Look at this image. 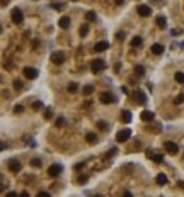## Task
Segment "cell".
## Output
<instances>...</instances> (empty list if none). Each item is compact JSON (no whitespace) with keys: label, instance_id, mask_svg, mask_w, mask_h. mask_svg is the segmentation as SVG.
Returning <instances> with one entry per match:
<instances>
[{"label":"cell","instance_id":"6da1fadb","mask_svg":"<svg viewBox=\"0 0 184 197\" xmlns=\"http://www.w3.org/2000/svg\"><path fill=\"white\" fill-rule=\"evenodd\" d=\"M90 68H92V72H94V73L102 72V70L106 68L104 60H101V58H95V60H92V63H90Z\"/></svg>","mask_w":184,"mask_h":197},{"label":"cell","instance_id":"7a4b0ae2","mask_svg":"<svg viewBox=\"0 0 184 197\" xmlns=\"http://www.w3.org/2000/svg\"><path fill=\"white\" fill-rule=\"evenodd\" d=\"M130 138H131V131L130 129H123L116 134V141H118V143H126Z\"/></svg>","mask_w":184,"mask_h":197},{"label":"cell","instance_id":"3957f363","mask_svg":"<svg viewBox=\"0 0 184 197\" xmlns=\"http://www.w3.org/2000/svg\"><path fill=\"white\" fill-rule=\"evenodd\" d=\"M164 148H165V151H167L169 155H177L179 153V146L176 143H172V141H165Z\"/></svg>","mask_w":184,"mask_h":197},{"label":"cell","instance_id":"277c9868","mask_svg":"<svg viewBox=\"0 0 184 197\" xmlns=\"http://www.w3.org/2000/svg\"><path fill=\"white\" fill-rule=\"evenodd\" d=\"M62 170H63V166L62 165L53 163V165H50V168H48V175L50 177H58L60 173H62Z\"/></svg>","mask_w":184,"mask_h":197},{"label":"cell","instance_id":"5b68a950","mask_svg":"<svg viewBox=\"0 0 184 197\" xmlns=\"http://www.w3.org/2000/svg\"><path fill=\"white\" fill-rule=\"evenodd\" d=\"M99 99H101V102H102V104H113V102H116V97L111 92H102Z\"/></svg>","mask_w":184,"mask_h":197},{"label":"cell","instance_id":"8992f818","mask_svg":"<svg viewBox=\"0 0 184 197\" xmlns=\"http://www.w3.org/2000/svg\"><path fill=\"white\" fill-rule=\"evenodd\" d=\"M22 19H24L22 10L21 9H14V10H12V22H14V24H21Z\"/></svg>","mask_w":184,"mask_h":197},{"label":"cell","instance_id":"52a82bcc","mask_svg":"<svg viewBox=\"0 0 184 197\" xmlns=\"http://www.w3.org/2000/svg\"><path fill=\"white\" fill-rule=\"evenodd\" d=\"M51 61L55 63V65H62V63L65 61V53L62 51H55L51 54Z\"/></svg>","mask_w":184,"mask_h":197},{"label":"cell","instance_id":"ba28073f","mask_svg":"<svg viewBox=\"0 0 184 197\" xmlns=\"http://www.w3.org/2000/svg\"><path fill=\"white\" fill-rule=\"evenodd\" d=\"M24 77L27 78V80H34V78L38 77V70L32 66H26L24 68Z\"/></svg>","mask_w":184,"mask_h":197},{"label":"cell","instance_id":"9c48e42d","mask_svg":"<svg viewBox=\"0 0 184 197\" xmlns=\"http://www.w3.org/2000/svg\"><path fill=\"white\" fill-rule=\"evenodd\" d=\"M22 165L19 160H9V170L12 172V173H17V172H21Z\"/></svg>","mask_w":184,"mask_h":197},{"label":"cell","instance_id":"30bf717a","mask_svg":"<svg viewBox=\"0 0 184 197\" xmlns=\"http://www.w3.org/2000/svg\"><path fill=\"white\" fill-rule=\"evenodd\" d=\"M137 12H138V16L148 17L150 14H152V9H150L148 5H138V7H137Z\"/></svg>","mask_w":184,"mask_h":197},{"label":"cell","instance_id":"8fae6325","mask_svg":"<svg viewBox=\"0 0 184 197\" xmlns=\"http://www.w3.org/2000/svg\"><path fill=\"white\" fill-rule=\"evenodd\" d=\"M140 117H142V121H145V122H152V121L155 119L153 112H150V110H143L142 114H140Z\"/></svg>","mask_w":184,"mask_h":197},{"label":"cell","instance_id":"7c38bea8","mask_svg":"<svg viewBox=\"0 0 184 197\" xmlns=\"http://www.w3.org/2000/svg\"><path fill=\"white\" fill-rule=\"evenodd\" d=\"M135 100H137L138 104H145L147 102V97H145V92L143 90H138V92H135Z\"/></svg>","mask_w":184,"mask_h":197},{"label":"cell","instance_id":"4fadbf2b","mask_svg":"<svg viewBox=\"0 0 184 197\" xmlns=\"http://www.w3.org/2000/svg\"><path fill=\"white\" fill-rule=\"evenodd\" d=\"M107 48H109V43H107V41H99V43L94 46V49H95L97 53H102V51H106Z\"/></svg>","mask_w":184,"mask_h":197},{"label":"cell","instance_id":"5bb4252c","mask_svg":"<svg viewBox=\"0 0 184 197\" xmlns=\"http://www.w3.org/2000/svg\"><path fill=\"white\" fill-rule=\"evenodd\" d=\"M131 119H133V116H131L130 110H123V112H121V122L128 124V122H131Z\"/></svg>","mask_w":184,"mask_h":197},{"label":"cell","instance_id":"9a60e30c","mask_svg":"<svg viewBox=\"0 0 184 197\" xmlns=\"http://www.w3.org/2000/svg\"><path fill=\"white\" fill-rule=\"evenodd\" d=\"M58 26L62 27V29H67V27H70V17L63 16L60 21H58Z\"/></svg>","mask_w":184,"mask_h":197},{"label":"cell","instance_id":"2e32d148","mask_svg":"<svg viewBox=\"0 0 184 197\" xmlns=\"http://www.w3.org/2000/svg\"><path fill=\"white\" fill-rule=\"evenodd\" d=\"M155 182H157L158 185H165V184H167V175H165V173H158Z\"/></svg>","mask_w":184,"mask_h":197},{"label":"cell","instance_id":"e0dca14e","mask_svg":"<svg viewBox=\"0 0 184 197\" xmlns=\"http://www.w3.org/2000/svg\"><path fill=\"white\" fill-rule=\"evenodd\" d=\"M142 44H143V39H142L140 36H135V37L131 39V46H133V48H140Z\"/></svg>","mask_w":184,"mask_h":197},{"label":"cell","instance_id":"ac0fdd59","mask_svg":"<svg viewBox=\"0 0 184 197\" xmlns=\"http://www.w3.org/2000/svg\"><path fill=\"white\" fill-rule=\"evenodd\" d=\"M147 155L150 156L153 161H157V163H162V161H164V156H162V155H153L152 151H147Z\"/></svg>","mask_w":184,"mask_h":197},{"label":"cell","instance_id":"d6986e66","mask_svg":"<svg viewBox=\"0 0 184 197\" xmlns=\"http://www.w3.org/2000/svg\"><path fill=\"white\" fill-rule=\"evenodd\" d=\"M152 53L153 54H162L164 53V46L162 44H153L152 46Z\"/></svg>","mask_w":184,"mask_h":197},{"label":"cell","instance_id":"ffe728a7","mask_svg":"<svg viewBox=\"0 0 184 197\" xmlns=\"http://www.w3.org/2000/svg\"><path fill=\"white\" fill-rule=\"evenodd\" d=\"M85 140H87V143H92V145H94L95 141H97V134H95V133H87Z\"/></svg>","mask_w":184,"mask_h":197},{"label":"cell","instance_id":"44dd1931","mask_svg":"<svg viewBox=\"0 0 184 197\" xmlns=\"http://www.w3.org/2000/svg\"><path fill=\"white\" fill-rule=\"evenodd\" d=\"M135 75H137V77H143V75H145V66L137 65V66H135Z\"/></svg>","mask_w":184,"mask_h":197},{"label":"cell","instance_id":"7402d4cb","mask_svg":"<svg viewBox=\"0 0 184 197\" xmlns=\"http://www.w3.org/2000/svg\"><path fill=\"white\" fill-rule=\"evenodd\" d=\"M155 22H157V26L160 27V29H164V27H165V24H167V21H165V17H164V16H158Z\"/></svg>","mask_w":184,"mask_h":197},{"label":"cell","instance_id":"603a6c76","mask_svg":"<svg viewBox=\"0 0 184 197\" xmlns=\"http://www.w3.org/2000/svg\"><path fill=\"white\" fill-rule=\"evenodd\" d=\"M85 19H87V21H90V22H94V21H95V12H94V10H89L87 14H85Z\"/></svg>","mask_w":184,"mask_h":197},{"label":"cell","instance_id":"cb8c5ba5","mask_svg":"<svg viewBox=\"0 0 184 197\" xmlns=\"http://www.w3.org/2000/svg\"><path fill=\"white\" fill-rule=\"evenodd\" d=\"M182 102H184V93H179L177 97L174 99V104H176V105H181Z\"/></svg>","mask_w":184,"mask_h":197},{"label":"cell","instance_id":"d4e9b609","mask_svg":"<svg viewBox=\"0 0 184 197\" xmlns=\"http://www.w3.org/2000/svg\"><path fill=\"white\" fill-rule=\"evenodd\" d=\"M174 78H176V82H177V83H184V73L182 72H177Z\"/></svg>","mask_w":184,"mask_h":197},{"label":"cell","instance_id":"484cf974","mask_svg":"<svg viewBox=\"0 0 184 197\" xmlns=\"http://www.w3.org/2000/svg\"><path fill=\"white\" fill-rule=\"evenodd\" d=\"M92 92H94V87H92V85H85L84 87V93L85 95H90Z\"/></svg>","mask_w":184,"mask_h":197},{"label":"cell","instance_id":"4316f807","mask_svg":"<svg viewBox=\"0 0 184 197\" xmlns=\"http://www.w3.org/2000/svg\"><path fill=\"white\" fill-rule=\"evenodd\" d=\"M87 32H89V26H82V27H80V36H82V37L87 36Z\"/></svg>","mask_w":184,"mask_h":197},{"label":"cell","instance_id":"83f0119b","mask_svg":"<svg viewBox=\"0 0 184 197\" xmlns=\"http://www.w3.org/2000/svg\"><path fill=\"white\" fill-rule=\"evenodd\" d=\"M65 124H67V121H65L63 117H58L56 119V128H63Z\"/></svg>","mask_w":184,"mask_h":197},{"label":"cell","instance_id":"f1b7e54d","mask_svg":"<svg viewBox=\"0 0 184 197\" xmlns=\"http://www.w3.org/2000/svg\"><path fill=\"white\" fill-rule=\"evenodd\" d=\"M31 165L36 166V168H39V166H41V160H39V158H32V160H31Z\"/></svg>","mask_w":184,"mask_h":197},{"label":"cell","instance_id":"f546056e","mask_svg":"<svg viewBox=\"0 0 184 197\" xmlns=\"http://www.w3.org/2000/svg\"><path fill=\"white\" fill-rule=\"evenodd\" d=\"M77 88H79V85H77V83H70V85H68V92L74 93V92H77Z\"/></svg>","mask_w":184,"mask_h":197},{"label":"cell","instance_id":"4dcf8cb0","mask_svg":"<svg viewBox=\"0 0 184 197\" xmlns=\"http://www.w3.org/2000/svg\"><path fill=\"white\" fill-rule=\"evenodd\" d=\"M44 117H46V119H51V117H53V110L50 109V107L44 110Z\"/></svg>","mask_w":184,"mask_h":197},{"label":"cell","instance_id":"1f68e13d","mask_svg":"<svg viewBox=\"0 0 184 197\" xmlns=\"http://www.w3.org/2000/svg\"><path fill=\"white\" fill-rule=\"evenodd\" d=\"M14 88H16V90H21L22 88V82L21 80H14Z\"/></svg>","mask_w":184,"mask_h":197},{"label":"cell","instance_id":"d6a6232c","mask_svg":"<svg viewBox=\"0 0 184 197\" xmlns=\"http://www.w3.org/2000/svg\"><path fill=\"white\" fill-rule=\"evenodd\" d=\"M32 109H34V110H41L43 109V104H41V102H34V104H32Z\"/></svg>","mask_w":184,"mask_h":197},{"label":"cell","instance_id":"836d02e7","mask_svg":"<svg viewBox=\"0 0 184 197\" xmlns=\"http://www.w3.org/2000/svg\"><path fill=\"white\" fill-rule=\"evenodd\" d=\"M87 178H89L87 175H80V177H79V180H77V182H79V184H85V182H87Z\"/></svg>","mask_w":184,"mask_h":197},{"label":"cell","instance_id":"e575fe53","mask_svg":"<svg viewBox=\"0 0 184 197\" xmlns=\"http://www.w3.org/2000/svg\"><path fill=\"white\" fill-rule=\"evenodd\" d=\"M36 197H51L48 192H44V190H41V192H38V196Z\"/></svg>","mask_w":184,"mask_h":197},{"label":"cell","instance_id":"d590c367","mask_svg":"<svg viewBox=\"0 0 184 197\" xmlns=\"http://www.w3.org/2000/svg\"><path fill=\"white\" fill-rule=\"evenodd\" d=\"M97 128H99V129H107L109 126L106 124V122H97Z\"/></svg>","mask_w":184,"mask_h":197},{"label":"cell","instance_id":"8d00e7d4","mask_svg":"<svg viewBox=\"0 0 184 197\" xmlns=\"http://www.w3.org/2000/svg\"><path fill=\"white\" fill-rule=\"evenodd\" d=\"M14 112H16V114H19V112H22V105H16V109H14Z\"/></svg>","mask_w":184,"mask_h":197},{"label":"cell","instance_id":"74e56055","mask_svg":"<svg viewBox=\"0 0 184 197\" xmlns=\"http://www.w3.org/2000/svg\"><path fill=\"white\" fill-rule=\"evenodd\" d=\"M116 151H118V148H114V150H111L109 153H107V158H111L113 155H116Z\"/></svg>","mask_w":184,"mask_h":197},{"label":"cell","instance_id":"f35d334b","mask_svg":"<svg viewBox=\"0 0 184 197\" xmlns=\"http://www.w3.org/2000/svg\"><path fill=\"white\" fill-rule=\"evenodd\" d=\"M84 165H85L84 161H80V163H77V165H75V170H80V168H82Z\"/></svg>","mask_w":184,"mask_h":197},{"label":"cell","instance_id":"ab89813d","mask_svg":"<svg viewBox=\"0 0 184 197\" xmlns=\"http://www.w3.org/2000/svg\"><path fill=\"white\" fill-rule=\"evenodd\" d=\"M51 7H53V9H62L63 4H51Z\"/></svg>","mask_w":184,"mask_h":197},{"label":"cell","instance_id":"60d3db41","mask_svg":"<svg viewBox=\"0 0 184 197\" xmlns=\"http://www.w3.org/2000/svg\"><path fill=\"white\" fill-rule=\"evenodd\" d=\"M5 197H17V194H16V192H7Z\"/></svg>","mask_w":184,"mask_h":197},{"label":"cell","instance_id":"b9f144b4","mask_svg":"<svg viewBox=\"0 0 184 197\" xmlns=\"http://www.w3.org/2000/svg\"><path fill=\"white\" fill-rule=\"evenodd\" d=\"M17 197H29V194H27V192L24 190V192H21V194H19V196H17Z\"/></svg>","mask_w":184,"mask_h":197},{"label":"cell","instance_id":"7bdbcfd3","mask_svg":"<svg viewBox=\"0 0 184 197\" xmlns=\"http://www.w3.org/2000/svg\"><path fill=\"white\" fill-rule=\"evenodd\" d=\"M119 68H121V65H119V63H116V65H114V72L118 73V72H119Z\"/></svg>","mask_w":184,"mask_h":197},{"label":"cell","instance_id":"ee69618b","mask_svg":"<svg viewBox=\"0 0 184 197\" xmlns=\"http://www.w3.org/2000/svg\"><path fill=\"white\" fill-rule=\"evenodd\" d=\"M123 197H133V196H131V192H128V190H126L125 194H123Z\"/></svg>","mask_w":184,"mask_h":197},{"label":"cell","instance_id":"f6af8a7d","mask_svg":"<svg viewBox=\"0 0 184 197\" xmlns=\"http://www.w3.org/2000/svg\"><path fill=\"white\" fill-rule=\"evenodd\" d=\"M4 148H5V145H4V143H2V141H0V151L4 150Z\"/></svg>","mask_w":184,"mask_h":197},{"label":"cell","instance_id":"bcb514c9","mask_svg":"<svg viewBox=\"0 0 184 197\" xmlns=\"http://www.w3.org/2000/svg\"><path fill=\"white\" fill-rule=\"evenodd\" d=\"M179 187H184V182H179Z\"/></svg>","mask_w":184,"mask_h":197},{"label":"cell","instance_id":"7dc6e473","mask_svg":"<svg viewBox=\"0 0 184 197\" xmlns=\"http://www.w3.org/2000/svg\"><path fill=\"white\" fill-rule=\"evenodd\" d=\"M94 197H102V196H94Z\"/></svg>","mask_w":184,"mask_h":197},{"label":"cell","instance_id":"c3c4849f","mask_svg":"<svg viewBox=\"0 0 184 197\" xmlns=\"http://www.w3.org/2000/svg\"><path fill=\"white\" fill-rule=\"evenodd\" d=\"M0 34H2V27H0Z\"/></svg>","mask_w":184,"mask_h":197}]
</instances>
